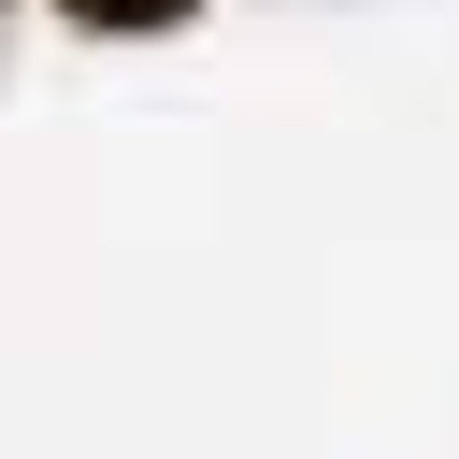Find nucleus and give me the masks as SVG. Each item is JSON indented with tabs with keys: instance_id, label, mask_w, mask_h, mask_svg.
<instances>
[{
	"instance_id": "obj_1",
	"label": "nucleus",
	"mask_w": 459,
	"mask_h": 459,
	"mask_svg": "<svg viewBox=\"0 0 459 459\" xmlns=\"http://www.w3.org/2000/svg\"><path fill=\"white\" fill-rule=\"evenodd\" d=\"M72 29H115V43H143V29H186L201 0H57Z\"/></svg>"
}]
</instances>
